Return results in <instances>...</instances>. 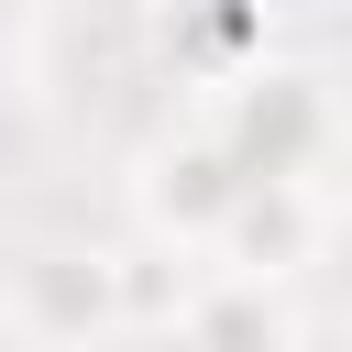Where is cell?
Wrapping results in <instances>:
<instances>
[{
	"mask_svg": "<svg viewBox=\"0 0 352 352\" xmlns=\"http://www.w3.org/2000/svg\"><path fill=\"white\" fill-rule=\"evenodd\" d=\"M198 132L242 165V176H319V154H330V99H319V77L308 66H242V77H220V88H198Z\"/></svg>",
	"mask_w": 352,
	"mask_h": 352,
	"instance_id": "1",
	"label": "cell"
},
{
	"mask_svg": "<svg viewBox=\"0 0 352 352\" xmlns=\"http://www.w3.org/2000/svg\"><path fill=\"white\" fill-rule=\"evenodd\" d=\"M11 330L33 352H88L121 341V286H110V242H44L11 264Z\"/></svg>",
	"mask_w": 352,
	"mask_h": 352,
	"instance_id": "2",
	"label": "cell"
},
{
	"mask_svg": "<svg viewBox=\"0 0 352 352\" xmlns=\"http://www.w3.org/2000/svg\"><path fill=\"white\" fill-rule=\"evenodd\" d=\"M319 242H330V187H319V176H242V198H231L220 231H209V264L286 286L297 264H319Z\"/></svg>",
	"mask_w": 352,
	"mask_h": 352,
	"instance_id": "3",
	"label": "cell"
},
{
	"mask_svg": "<svg viewBox=\"0 0 352 352\" xmlns=\"http://www.w3.org/2000/svg\"><path fill=\"white\" fill-rule=\"evenodd\" d=\"M242 198V165L187 121V132H165L154 154H143V176H132V209H143V242H165V253H209V231H220V209Z\"/></svg>",
	"mask_w": 352,
	"mask_h": 352,
	"instance_id": "4",
	"label": "cell"
},
{
	"mask_svg": "<svg viewBox=\"0 0 352 352\" xmlns=\"http://www.w3.org/2000/svg\"><path fill=\"white\" fill-rule=\"evenodd\" d=\"M165 341H176V352H297L308 330H297V297H286L275 275H231V264H209V275H187Z\"/></svg>",
	"mask_w": 352,
	"mask_h": 352,
	"instance_id": "5",
	"label": "cell"
}]
</instances>
